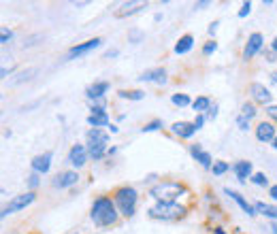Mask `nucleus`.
<instances>
[{
	"label": "nucleus",
	"instance_id": "1",
	"mask_svg": "<svg viewBox=\"0 0 277 234\" xmlns=\"http://www.w3.org/2000/svg\"><path fill=\"white\" fill-rule=\"evenodd\" d=\"M115 220H117V213H115L113 200L107 198V196L94 200V205H92V222L96 226H111V224H115Z\"/></svg>",
	"mask_w": 277,
	"mask_h": 234
},
{
	"label": "nucleus",
	"instance_id": "2",
	"mask_svg": "<svg viewBox=\"0 0 277 234\" xmlns=\"http://www.w3.org/2000/svg\"><path fill=\"white\" fill-rule=\"evenodd\" d=\"M186 192V188L181 183H173V181H166V183H160L156 185V188H152V192H149V196H154L158 203H175V200L181 196V194Z\"/></svg>",
	"mask_w": 277,
	"mask_h": 234
},
{
	"label": "nucleus",
	"instance_id": "3",
	"mask_svg": "<svg viewBox=\"0 0 277 234\" xmlns=\"http://www.w3.org/2000/svg\"><path fill=\"white\" fill-rule=\"evenodd\" d=\"M186 215V207H181L177 203H158L149 209V217H154V220H162V222H175V220H181V217Z\"/></svg>",
	"mask_w": 277,
	"mask_h": 234
},
{
	"label": "nucleus",
	"instance_id": "4",
	"mask_svg": "<svg viewBox=\"0 0 277 234\" xmlns=\"http://www.w3.org/2000/svg\"><path fill=\"white\" fill-rule=\"evenodd\" d=\"M115 203L126 217H132L134 207H137V190L134 188H120L115 192Z\"/></svg>",
	"mask_w": 277,
	"mask_h": 234
},
{
	"label": "nucleus",
	"instance_id": "5",
	"mask_svg": "<svg viewBox=\"0 0 277 234\" xmlns=\"http://www.w3.org/2000/svg\"><path fill=\"white\" fill-rule=\"evenodd\" d=\"M34 192H28V194H21V196H15L9 205H6L4 209H2V217H6V215H11V213H15V211H19V209H26L28 205H32L34 203Z\"/></svg>",
	"mask_w": 277,
	"mask_h": 234
},
{
	"label": "nucleus",
	"instance_id": "6",
	"mask_svg": "<svg viewBox=\"0 0 277 234\" xmlns=\"http://www.w3.org/2000/svg\"><path fill=\"white\" fill-rule=\"evenodd\" d=\"M260 47H263V34H260V32H254V34H250L248 45H245V49H243V58H245V60L254 58V55L260 51Z\"/></svg>",
	"mask_w": 277,
	"mask_h": 234
},
{
	"label": "nucleus",
	"instance_id": "7",
	"mask_svg": "<svg viewBox=\"0 0 277 234\" xmlns=\"http://www.w3.org/2000/svg\"><path fill=\"white\" fill-rule=\"evenodd\" d=\"M256 139L260 143H269V141H275V126L271 122H263L258 124L256 128Z\"/></svg>",
	"mask_w": 277,
	"mask_h": 234
},
{
	"label": "nucleus",
	"instance_id": "8",
	"mask_svg": "<svg viewBox=\"0 0 277 234\" xmlns=\"http://www.w3.org/2000/svg\"><path fill=\"white\" fill-rule=\"evenodd\" d=\"M85 160H88V151H85L83 145H73V149L68 153V162L79 168L85 164Z\"/></svg>",
	"mask_w": 277,
	"mask_h": 234
},
{
	"label": "nucleus",
	"instance_id": "9",
	"mask_svg": "<svg viewBox=\"0 0 277 234\" xmlns=\"http://www.w3.org/2000/svg\"><path fill=\"white\" fill-rule=\"evenodd\" d=\"M250 92H252V96H254V100L258 104H269V102H271V92H269L263 83H252Z\"/></svg>",
	"mask_w": 277,
	"mask_h": 234
},
{
	"label": "nucleus",
	"instance_id": "10",
	"mask_svg": "<svg viewBox=\"0 0 277 234\" xmlns=\"http://www.w3.org/2000/svg\"><path fill=\"white\" fill-rule=\"evenodd\" d=\"M224 194H226V196H231V198L235 200V203L239 205V207H241V209H243V211L248 213V215H256V213H258L256 209H254V205H250L248 200H245V198L241 196L239 192H235V190H231V188H226V190H224Z\"/></svg>",
	"mask_w": 277,
	"mask_h": 234
},
{
	"label": "nucleus",
	"instance_id": "11",
	"mask_svg": "<svg viewBox=\"0 0 277 234\" xmlns=\"http://www.w3.org/2000/svg\"><path fill=\"white\" fill-rule=\"evenodd\" d=\"M102 43V38H90V41H85L81 45H75L73 49L68 51V58H75V55H83V53H88L92 49H96V47Z\"/></svg>",
	"mask_w": 277,
	"mask_h": 234
},
{
	"label": "nucleus",
	"instance_id": "12",
	"mask_svg": "<svg viewBox=\"0 0 277 234\" xmlns=\"http://www.w3.org/2000/svg\"><path fill=\"white\" fill-rule=\"evenodd\" d=\"M109 141L107 132H102L100 128H92V130L88 132V145L90 147H105Z\"/></svg>",
	"mask_w": 277,
	"mask_h": 234
},
{
	"label": "nucleus",
	"instance_id": "13",
	"mask_svg": "<svg viewBox=\"0 0 277 234\" xmlns=\"http://www.w3.org/2000/svg\"><path fill=\"white\" fill-rule=\"evenodd\" d=\"M79 181V175L77 173H73V171H68V173H62V175H58L55 177V181H53V185L55 188H70V185H75Z\"/></svg>",
	"mask_w": 277,
	"mask_h": 234
},
{
	"label": "nucleus",
	"instance_id": "14",
	"mask_svg": "<svg viewBox=\"0 0 277 234\" xmlns=\"http://www.w3.org/2000/svg\"><path fill=\"white\" fill-rule=\"evenodd\" d=\"M173 132L177 136H181V139H190V136H194L196 126L188 124V122H177V124H173Z\"/></svg>",
	"mask_w": 277,
	"mask_h": 234
},
{
	"label": "nucleus",
	"instance_id": "15",
	"mask_svg": "<svg viewBox=\"0 0 277 234\" xmlns=\"http://www.w3.org/2000/svg\"><path fill=\"white\" fill-rule=\"evenodd\" d=\"M49 166H51V153H43V156H36L32 160V168H34V173H47L49 171Z\"/></svg>",
	"mask_w": 277,
	"mask_h": 234
},
{
	"label": "nucleus",
	"instance_id": "16",
	"mask_svg": "<svg viewBox=\"0 0 277 234\" xmlns=\"http://www.w3.org/2000/svg\"><path fill=\"white\" fill-rule=\"evenodd\" d=\"M141 9H147V4L145 2H124L120 9H117V17H126V15H132V13H137Z\"/></svg>",
	"mask_w": 277,
	"mask_h": 234
},
{
	"label": "nucleus",
	"instance_id": "17",
	"mask_svg": "<svg viewBox=\"0 0 277 234\" xmlns=\"http://www.w3.org/2000/svg\"><path fill=\"white\" fill-rule=\"evenodd\" d=\"M233 171L237 175V179H239L241 183H245V179L252 175V162H245V160H241V162H237L233 166Z\"/></svg>",
	"mask_w": 277,
	"mask_h": 234
},
{
	"label": "nucleus",
	"instance_id": "18",
	"mask_svg": "<svg viewBox=\"0 0 277 234\" xmlns=\"http://www.w3.org/2000/svg\"><path fill=\"white\" fill-rule=\"evenodd\" d=\"M141 81H156V83H164L166 81V72L162 68H154V70H145L143 75L139 77Z\"/></svg>",
	"mask_w": 277,
	"mask_h": 234
},
{
	"label": "nucleus",
	"instance_id": "19",
	"mask_svg": "<svg viewBox=\"0 0 277 234\" xmlns=\"http://www.w3.org/2000/svg\"><path fill=\"white\" fill-rule=\"evenodd\" d=\"M190 151H192V156L196 158V162H201L205 168H211V156L207 151H203L199 145H192V149H190Z\"/></svg>",
	"mask_w": 277,
	"mask_h": 234
},
{
	"label": "nucleus",
	"instance_id": "20",
	"mask_svg": "<svg viewBox=\"0 0 277 234\" xmlns=\"http://www.w3.org/2000/svg\"><path fill=\"white\" fill-rule=\"evenodd\" d=\"M109 90V83L107 81H98L88 87V96L90 98H102V94H105Z\"/></svg>",
	"mask_w": 277,
	"mask_h": 234
},
{
	"label": "nucleus",
	"instance_id": "21",
	"mask_svg": "<svg viewBox=\"0 0 277 234\" xmlns=\"http://www.w3.org/2000/svg\"><path fill=\"white\" fill-rule=\"evenodd\" d=\"M192 45H194V38L190 36V34H186V36H181L179 41H177V45H175V51L181 55V53H188L190 49H192Z\"/></svg>",
	"mask_w": 277,
	"mask_h": 234
},
{
	"label": "nucleus",
	"instance_id": "22",
	"mask_svg": "<svg viewBox=\"0 0 277 234\" xmlns=\"http://www.w3.org/2000/svg\"><path fill=\"white\" fill-rule=\"evenodd\" d=\"M254 209L258 213H263L265 217H271V220H277V207L273 205H265V203H256Z\"/></svg>",
	"mask_w": 277,
	"mask_h": 234
},
{
	"label": "nucleus",
	"instance_id": "23",
	"mask_svg": "<svg viewBox=\"0 0 277 234\" xmlns=\"http://www.w3.org/2000/svg\"><path fill=\"white\" fill-rule=\"evenodd\" d=\"M88 124L94 128H102V126H109V115L107 113H98V115H90L88 117Z\"/></svg>",
	"mask_w": 277,
	"mask_h": 234
},
{
	"label": "nucleus",
	"instance_id": "24",
	"mask_svg": "<svg viewBox=\"0 0 277 234\" xmlns=\"http://www.w3.org/2000/svg\"><path fill=\"white\" fill-rule=\"evenodd\" d=\"M192 107H194V111H209L211 109V100L207 98V96H201V98H196L192 102Z\"/></svg>",
	"mask_w": 277,
	"mask_h": 234
},
{
	"label": "nucleus",
	"instance_id": "25",
	"mask_svg": "<svg viewBox=\"0 0 277 234\" xmlns=\"http://www.w3.org/2000/svg\"><path fill=\"white\" fill-rule=\"evenodd\" d=\"M120 96H122V98H128V100H141V98H143V92H141V90H130V92H126V90H122L120 92Z\"/></svg>",
	"mask_w": 277,
	"mask_h": 234
},
{
	"label": "nucleus",
	"instance_id": "26",
	"mask_svg": "<svg viewBox=\"0 0 277 234\" xmlns=\"http://www.w3.org/2000/svg\"><path fill=\"white\" fill-rule=\"evenodd\" d=\"M173 104H177V107H186V104H190V98L186 94H175V96H173Z\"/></svg>",
	"mask_w": 277,
	"mask_h": 234
},
{
	"label": "nucleus",
	"instance_id": "27",
	"mask_svg": "<svg viewBox=\"0 0 277 234\" xmlns=\"http://www.w3.org/2000/svg\"><path fill=\"white\" fill-rule=\"evenodd\" d=\"M143 32H141V30H130V34H128V41L130 43H134V45H137V43H141V41H143Z\"/></svg>",
	"mask_w": 277,
	"mask_h": 234
},
{
	"label": "nucleus",
	"instance_id": "28",
	"mask_svg": "<svg viewBox=\"0 0 277 234\" xmlns=\"http://www.w3.org/2000/svg\"><path fill=\"white\" fill-rule=\"evenodd\" d=\"M252 181H254L256 185H260V188H265V185L269 183V179H267V175H265V173H256V175H252Z\"/></svg>",
	"mask_w": 277,
	"mask_h": 234
},
{
	"label": "nucleus",
	"instance_id": "29",
	"mask_svg": "<svg viewBox=\"0 0 277 234\" xmlns=\"http://www.w3.org/2000/svg\"><path fill=\"white\" fill-rule=\"evenodd\" d=\"M34 72H36L34 68H28L26 72H21V75H17V79H13V83H21V81H28V79L32 77Z\"/></svg>",
	"mask_w": 277,
	"mask_h": 234
},
{
	"label": "nucleus",
	"instance_id": "30",
	"mask_svg": "<svg viewBox=\"0 0 277 234\" xmlns=\"http://www.w3.org/2000/svg\"><path fill=\"white\" fill-rule=\"evenodd\" d=\"M241 111H243V117H248V119L256 115V109H254V104H248V102H245L243 107H241Z\"/></svg>",
	"mask_w": 277,
	"mask_h": 234
},
{
	"label": "nucleus",
	"instance_id": "31",
	"mask_svg": "<svg viewBox=\"0 0 277 234\" xmlns=\"http://www.w3.org/2000/svg\"><path fill=\"white\" fill-rule=\"evenodd\" d=\"M158 128H162V122H160V119H154V122H149V124L143 126V132H154V130H158Z\"/></svg>",
	"mask_w": 277,
	"mask_h": 234
},
{
	"label": "nucleus",
	"instance_id": "32",
	"mask_svg": "<svg viewBox=\"0 0 277 234\" xmlns=\"http://www.w3.org/2000/svg\"><path fill=\"white\" fill-rule=\"evenodd\" d=\"M211 168H213V175H224L228 171V164L226 162H216Z\"/></svg>",
	"mask_w": 277,
	"mask_h": 234
},
{
	"label": "nucleus",
	"instance_id": "33",
	"mask_svg": "<svg viewBox=\"0 0 277 234\" xmlns=\"http://www.w3.org/2000/svg\"><path fill=\"white\" fill-rule=\"evenodd\" d=\"M13 38V32L11 30H6V28H2V32H0V43L2 45H6Z\"/></svg>",
	"mask_w": 277,
	"mask_h": 234
},
{
	"label": "nucleus",
	"instance_id": "34",
	"mask_svg": "<svg viewBox=\"0 0 277 234\" xmlns=\"http://www.w3.org/2000/svg\"><path fill=\"white\" fill-rule=\"evenodd\" d=\"M237 126H239L241 128V130H248V128H250V119L248 117H237Z\"/></svg>",
	"mask_w": 277,
	"mask_h": 234
},
{
	"label": "nucleus",
	"instance_id": "35",
	"mask_svg": "<svg viewBox=\"0 0 277 234\" xmlns=\"http://www.w3.org/2000/svg\"><path fill=\"white\" fill-rule=\"evenodd\" d=\"M216 49H218V45H216V41H213V43H207V45L203 47V53H205V55H211Z\"/></svg>",
	"mask_w": 277,
	"mask_h": 234
},
{
	"label": "nucleus",
	"instance_id": "36",
	"mask_svg": "<svg viewBox=\"0 0 277 234\" xmlns=\"http://www.w3.org/2000/svg\"><path fill=\"white\" fill-rule=\"evenodd\" d=\"M250 11H252V2L248 0V2H243V6H241V11H239V17H245V15H250Z\"/></svg>",
	"mask_w": 277,
	"mask_h": 234
},
{
	"label": "nucleus",
	"instance_id": "37",
	"mask_svg": "<svg viewBox=\"0 0 277 234\" xmlns=\"http://www.w3.org/2000/svg\"><path fill=\"white\" fill-rule=\"evenodd\" d=\"M267 115L277 122V107H267Z\"/></svg>",
	"mask_w": 277,
	"mask_h": 234
},
{
	"label": "nucleus",
	"instance_id": "38",
	"mask_svg": "<svg viewBox=\"0 0 277 234\" xmlns=\"http://www.w3.org/2000/svg\"><path fill=\"white\" fill-rule=\"evenodd\" d=\"M28 183H30V188H36V185H38V173H34V175H30V179H28Z\"/></svg>",
	"mask_w": 277,
	"mask_h": 234
},
{
	"label": "nucleus",
	"instance_id": "39",
	"mask_svg": "<svg viewBox=\"0 0 277 234\" xmlns=\"http://www.w3.org/2000/svg\"><path fill=\"white\" fill-rule=\"evenodd\" d=\"M192 124L196 126V130H199V128H201V126L205 124V117H203V115H199V117H196V119H194V122H192Z\"/></svg>",
	"mask_w": 277,
	"mask_h": 234
},
{
	"label": "nucleus",
	"instance_id": "40",
	"mask_svg": "<svg viewBox=\"0 0 277 234\" xmlns=\"http://www.w3.org/2000/svg\"><path fill=\"white\" fill-rule=\"evenodd\" d=\"M216 115H218V107H211L207 113V119H216Z\"/></svg>",
	"mask_w": 277,
	"mask_h": 234
},
{
	"label": "nucleus",
	"instance_id": "41",
	"mask_svg": "<svg viewBox=\"0 0 277 234\" xmlns=\"http://www.w3.org/2000/svg\"><path fill=\"white\" fill-rule=\"evenodd\" d=\"M269 196H271L273 200H277V185H271V188H269Z\"/></svg>",
	"mask_w": 277,
	"mask_h": 234
},
{
	"label": "nucleus",
	"instance_id": "42",
	"mask_svg": "<svg viewBox=\"0 0 277 234\" xmlns=\"http://www.w3.org/2000/svg\"><path fill=\"white\" fill-rule=\"evenodd\" d=\"M205 6H209L207 0H203V2H196V4H194V9H205Z\"/></svg>",
	"mask_w": 277,
	"mask_h": 234
},
{
	"label": "nucleus",
	"instance_id": "43",
	"mask_svg": "<svg viewBox=\"0 0 277 234\" xmlns=\"http://www.w3.org/2000/svg\"><path fill=\"white\" fill-rule=\"evenodd\" d=\"M218 26H220V23H218V21H213V23H211V26H209V34H213V32H216V30H218Z\"/></svg>",
	"mask_w": 277,
	"mask_h": 234
},
{
	"label": "nucleus",
	"instance_id": "44",
	"mask_svg": "<svg viewBox=\"0 0 277 234\" xmlns=\"http://www.w3.org/2000/svg\"><path fill=\"white\" fill-rule=\"evenodd\" d=\"M115 55H117V51L113 49V51H107V58H115Z\"/></svg>",
	"mask_w": 277,
	"mask_h": 234
},
{
	"label": "nucleus",
	"instance_id": "45",
	"mask_svg": "<svg viewBox=\"0 0 277 234\" xmlns=\"http://www.w3.org/2000/svg\"><path fill=\"white\" fill-rule=\"evenodd\" d=\"M271 234H277V226H275V224L271 226Z\"/></svg>",
	"mask_w": 277,
	"mask_h": 234
},
{
	"label": "nucleus",
	"instance_id": "46",
	"mask_svg": "<svg viewBox=\"0 0 277 234\" xmlns=\"http://www.w3.org/2000/svg\"><path fill=\"white\" fill-rule=\"evenodd\" d=\"M216 234H226V232L222 230V228H216Z\"/></svg>",
	"mask_w": 277,
	"mask_h": 234
},
{
	"label": "nucleus",
	"instance_id": "47",
	"mask_svg": "<svg viewBox=\"0 0 277 234\" xmlns=\"http://www.w3.org/2000/svg\"><path fill=\"white\" fill-rule=\"evenodd\" d=\"M273 51H277V38H275V41H273Z\"/></svg>",
	"mask_w": 277,
	"mask_h": 234
},
{
	"label": "nucleus",
	"instance_id": "48",
	"mask_svg": "<svg viewBox=\"0 0 277 234\" xmlns=\"http://www.w3.org/2000/svg\"><path fill=\"white\" fill-rule=\"evenodd\" d=\"M273 149L277 151V136H275V141H273Z\"/></svg>",
	"mask_w": 277,
	"mask_h": 234
},
{
	"label": "nucleus",
	"instance_id": "49",
	"mask_svg": "<svg viewBox=\"0 0 277 234\" xmlns=\"http://www.w3.org/2000/svg\"><path fill=\"white\" fill-rule=\"evenodd\" d=\"M273 81H275V83H277V72H275V75H273Z\"/></svg>",
	"mask_w": 277,
	"mask_h": 234
},
{
	"label": "nucleus",
	"instance_id": "50",
	"mask_svg": "<svg viewBox=\"0 0 277 234\" xmlns=\"http://www.w3.org/2000/svg\"><path fill=\"white\" fill-rule=\"evenodd\" d=\"M237 234H241V232H237Z\"/></svg>",
	"mask_w": 277,
	"mask_h": 234
}]
</instances>
